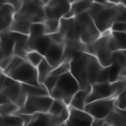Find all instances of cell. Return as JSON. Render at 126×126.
I'll return each mask as SVG.
<instances>
[{"label":"cell","mask_w":126,"mask_h":126,"mask_svg":"<svg viewBox=\"0 0 126 126\" xmlns=\"http://www.w3.org/2000/svg\"><path fill=\"white\" fill-rule=\"evenodd\" d=\"M0 62H1V57H0ZM0 71H1V69H0Z\"/></svg>","instance_id":"7bdbcfd3"},{"label":"cell","mask_w":126,"mask_h":126,"mask_svg":"<svg viewBox=\"0 0 126 126\" xmlns=\"http://www.w3.org/2000/svg\"><path fill=\"white\" fill-rule=\"evenodd\" d=\"M47 1H40V0H30V1H23L21 9L14 15L13 20H24L31 22L32 18L38 17L45 21L44 10L43 7Z\"/></svg>","instance_id":"52a82bcc"},{"label":"cell","mask_w":126,"mask_h":126,"mask_svg":"<svg viewBox=\"0 0 126 126\" xmlns=\"http://www.w3.org/2000/svg\"><path fill=\"white\" fill-rule=\"evenodd\" d=\"M63 54H64V42L62 43L52 42V44L50 45V47L48 48V50L46 51L43 57L50 66L56 68L62 63Z\"/></svg>","instance_id":"9a60e30c"},{"label":"cell","mask_w":126,"mask_h":126,"mask_svg":"<svg viewBox=\"0 0 126 126\" xmlns=\"http://www.w3.org/2000/svg\"><path fill=\"white\" fill-rule=\"evenodd\" d=\"M31 26H32V23L29 21L13 20L8 32H16V33H20L24 35H29Z\"/></svg>","instance_id":"44dd1931"},{"label":"cell","mask_w":126,"mask_h":126,"mask_svg":"<svg viewBox=\"0 0 126 126\" xmlns=\"http://www.w3.org/2000/svg\"><path fill=\"white\" fill-rule=\"evenodd\" d=\"M44 27V33L45 34H52L58 32L59 29V21L56 20H45L43 23Z\"/></svg>","instance_id":"f1b7e54d"},{"label":"cell","mask_w":126,"mask_h":126,"mask_svg":"<svg viewBox=\"0 0 126 126\" xmlns=\"http://www.w3.org/2000/svg\"><path fill=\"white\" fill-rule=\"evenodd\" d=\"M0 125L3 126H24V122L19 115L2 116Z\"/></svg>","instance_id":"484cf974"},{"label":"cell","mask_w":126,"mask_h":126,"mask_svg":"<svg viewBox=\"0 0 126 126\" xmlns=\"http://www.w3.org/2000/svg\"><path fill=\"white\" fill-rule=\"evenodd\" d=\"M120 4L118 2H114L112 6L105 7L103 10L93 20L96 30L102 34L108 31H110V28L112 24L115 21V18L119 12Z\"/></svg>","instance_id":"9c48e42d"},{"label":"cell","mask_w":126,"mask_h":126,"mask_svg":"<svg viewBox=\"0 0 126 126\" xmlns=\"http://www.w3.org/2000/svg\"><path fill=\"white\" fill-rule=\"evenodd\" d=\"M7 77L13 79L14 81H16V82H18L20 84L31 85V86H35V87H39L40 86L38 84V81H37L36 68L32 66L26 60L23 61Z\"/></svg>","instance_id":"ba28073f"},{"label":"cell","mask_w":126,"mask_h":126,"mask_svg":"<svg viewBox=\"0 0 126 126\" xmlns=\"http://www.w3.org/2000/svg\"><path fill=\"white\" fill-rule=\"evenodd\" d=\"M68 109V106L59 99H53L49 109H48V114L52 115V116H59L61 115L64 111H66Z\"/></svg>","instance_id":"cb8c5ba5"},{"label":"cell","mask_w":126,"mask_h":126,"mask_svg":"<svg viewBox=\"0 0 126 126\" xmlns=\"http://www.w3.org/2000/svg\"><path fill=\"white\" fill-rule=\"evenodd\" d=\"M1 117H2V116H1V115H0V122H1Z\"/></svg>","instance_id":"b9f144b4"},{"label":"cell","mask_w":126,"mask_h":126,"mask_svg":"<svg viewBox=\"0 0 126 126\" xmlns=\"http://www.w3.org/2000/svg\"><path fill=\"white\" fill-rule=\"evenodd\" d=\"M124 111H125V112H126V108H125V109H124Z\"/></svg>","instance_id":"ee69618b"},{"label":"cell","mask_w":126,"mask_h":126,"mask_svg":"<svg viewBox=\"0 0 126 126\" xmlns=\"http://www.w3.org/2000/svg\"><path fill=\"white\" fill-rule=\"evenodd\" d=\"M110 126H118V125H110Z\"/></svg>","instance_id":"60d3db41"},{"label":"cell","mask_w":126,"mask_h":126,"mask_svg":"<svg viewBox=\"0 0 126 126\" xmlns=\"http://www.w3.org/2000/svg\"><path fill=\"white\" fill-rule=\"evenodd\" d=\"M23 61H25V60L22 59V58H20V57H18V56L13 55V56H12V59H11V61H10V63L8 64V66L2 71V74L5 75V76H8V75H9L10 73H12Z\"/></svg>","instance_id":"4dcf8cb0"},{"label":"cell","mask_w":126,"mask_h":126,"mask_svg":"<svg viewBox=\"0 0 126 126\" xmlns=\"http://www.w3.org/2000/svg\"><path fill=\"white\" fill-rule=\"evenodd\" d=\"M110 35L114 40L118 50H125L126 48V32H110Z\"/></svg>","instance_id":"d4e9b609"},{"label":"cell","mask_w":126,"mask_h":126,"mask_svg":"<svg viewBox=\"0 0 126 126\" xmlns=\"http://www.w3.org/2000/svg\"><path fill=\"white\" fill-rule=\"evenodd\" d=\"M107 98H116L115 92L112 83H98L91 87V92L88 94L87 103H90L94 100L107 99Z\"/></svg>","instance_id":"4fadbf2b"},{"label":"cell","mask_w":126,"mask_h":126,"mask_svg":"<svg viewBox=\"0 0 126 126\" xmlns=\"http://www.w3.org/2000/svg\"><path fill=\"white\" fill-rule=\"evenodd\" d=\"M71 9V2L67 0H50L43 7L45 20L60 21Z\"/></svg>","instance_id":"7c38bea8"},{"label":"cell","mask_w":126,"mask_h":126,"mask_svg":"<svg viewBox=\"0 0 126 126\" xmlns=\"http://www.w3.org/2000/svg\"><path fill=\"white\" fill-rule=\"evenodd\" d=\"M68 118L65 120V126H92L94 118L84 110L75 109L68 106Z\"/></svg>","instance_id":"5bb4252c"},{"label":"cell","mask_w":126,"mask_h":126,"mask_svg":"<svg viewBox=\"0 0 126 126\" xmlns=\"http://www.w3.org/2000/svg\"><path fill=\"white\" fill-rule=\"evenodd\" d=\"M110 32H126V23H113Z\"/></svg>","instance_id":"d590c367"},{"label":"cell","mask_w":126,"mask_h":126,"mask_svg":"<svg viewBox=\"0 0 126 126\" xmlns=\"http://www.w3.org/2000/svg\"><path fill=\"white\" fill-rule=\"evenodd\" d=\"M21 88H22V91L27 94V96H44V95H49L48 92L45 90V88L43 86L35 87V86L21 84Z\"/></svg>","instance_id":"603a6c76"},{"label":"cell","mask_w":126,"mask_h":126,"mask_svg":"<svg viewBox=\"0 0 126 126\" xmlns=\"http://www.w3.org/2000/svg\"><path fill=\"white\" fill-rule=\"evenodd\" d=\"M43 56L40 55L39 53H37L36 51H30V52H27V56H26V61H28L32 66L33 67H37L38 64L43 60Z\"/></svg>","instance_id":"f546056e"},{"label":"cell","mask_w":126,"mask_h":126,"mask_svg":"<svg viewBox=\"0 0 126 126\" xmlns=\"http://www.w3.org/2000/svg\"><path fill=\"white\" fill-rule=\"evenodd\" d=\"M88 94L89 93L83 91V90H79L72 97L69 107L75 108V109H79V110H84L86 104H87V98H88Z\"/></svg>","instance_id":"ffe728a7"},{"label":"cell","mask_w":126,"mask_h":126,"mask_svg":"<svg viewBox=\"0 0 126 126\" xmlns=\"http://www.w3.org/2000/svg\"><path fill=\"white\" fill-rule=\"evenodd\" d=\"M70 71V62L68 61H64L62 62L59 66H57L56 68L53 69V71L50 73L51 76H56V77H60L61 75L67 73Z\"/></svg>","instance_id":"d6a6232c"},{"label":"cell","mask_w":126,"mask_h":126,"mask_svg":"<svg viewBox=\"0 0 126 126\" xmlns=\"http://www.w3.org/2000/svg\"><path fill=\"white\" fill-rule=\"evenodd\" d=\"M115 109V98L99 99L87 103L84 111L94 119H105Z\"/></svg>","instance_id":"30bf717a"},{"label":"cell","mask_w":126,"mask_h":126,"mask_svg":"<svg viewBox=\"0 0 126 126\" xmlns=\"http://www.w3.org/2000/svg\"><path fill=\"white\" fill-rule=\"evenodd\" d=\"M4 3H7V4H9V5H11L12 7H13V9H14V11H15V14L21 9V7H22V4H23V0H5V1H3Z\"/></svg>","instance_id":"8d00e7d4"},{"label":"cell","mask_w":126,"mask_h":126,"mask_svg":"<svg viewBox=\"0 0 126 126\" xmlns=\"http://www.w3.org/2000/svg\"><path fill=\"white\" fill-rule=\"evenodd\" d=\"M87 78L91 87L98 83H107L108 67H102L93 55H90L87 67Z\"/></svg>","instance_id":"8fae6325"},{"label":"cell","mask_w":126,"mask_h":126,"mask_svg":"<svg viewBox=\"0 0 126 126\" xmlns=\"http://www.w3.org/2000/svg\"><path fill=\"white\" fill-rule=\"evenodd\" d=\"M16 41V32H2L0 41V57L1 59L13 56V50Z\"/></svg>","instance_id":"2e32d148"},{"label":"cell","mask_w":126,"mask_h":126,"mask_svg":"<svg viewBox=\"0 0 126 126\" xmlns=\"http://www.w3.org/2000/svg\"><path fill=\"white\" fill-rule=\"evenodd\" d=\"M53 99L49 95L44 96H27L25 104L14 115L27 114L32 115L35 113H47Z\"/></svg>","instance_id":"8992f818"},{"label":"cell","mask_w":126,"mask_h":126,"mask_svg":"<svg viewBox=\"0 0 126 126\" xmlns=\"http://www.w3.org/2000/svg\"><path fill=\"white\" fill-rule=\"evenodd\" d=\"M11 59H12V56H11V57H7V58L1 59V62H0V69H1V72L8 66V64H9L10 61H11Z\"/></svg>","instance_id":"74e56055"},{"label":"cell","mask_w":126,"mask_h":126,"mask_svg":"<svg viewBox=\"0 0 126 126\" xmlns=\"http://www.w3.org/2000/svg\"><path fill=\"white\" fill-rule=\"evenodd\" d=\"M0 92L4 94L11 102L15 103L19 109L24 106L27 94L22 91L21 84L2 73L0 74Z\"/></svg>","instance_id":"5b68a950"},{"label":"cell","mask_w":126,"mask_h":126,"mask_svg":"<svg viewBox=\"0 0 126 126\" xmlns=\"http://www.w3.org/2000/svg\"><path fill=\"white\" fill-rule=\"evenodd\" d=\"M110 62H115L122 69L126 70V51L125 50H117L115 52H112Z\"/></svg>","instance_id":"4316f807"},{"label":"cell","mask_w":126,"mask_h":126,"mask_svg":"<svg viewBox=\"0 0 126 126\" xmlns=\"http://www.w3.org/2000/svg\"><path fill=\"white\" fill-rule=\"evenodd\" d=\"M15 11L13 7L3 1L0 2V32H8L13 22Z\"/></svg>","instance_id":"e0dca14e"},{"label":"cell","mask_w":126,"mask_h":126,"mask_svg":"<svg viewBox=\"0 0 126 126\" xmlns=\"http://www.w3.org/2000/svg\"><path fill=\"white\" fill-rule=\"evenodd\" d=\"M115 107L124 110L126 108V90L115 98Z\"/></svg>","instance_id":"e575fe53"},{"label":"cell","mask_w":126,"mask_h":126,"mask_svg":"<svg viewBox=\"0 0 126 126\" xmlns=\"http://www.w3.org/2000/svg\"><path fill=\"white\" fill-rule=\"evenodd\" d=\"M52 40L49 36V34H43L41 36H39L33 43L32 45V50L36 51L37 53H39L40 55L44 56L46 51L48 50V48L50 47V45L52 44Z\"/></svg>","instance_id":"d6986e66"},{"label":"cell","mask_w":126,"mask_h":126,"mask_svg":"<svg viewBox=\"0 0 126 126\" xmlns=\"http://www.w3.org/2000/svg\"><path fill=\"white\" fill-rule=\"evenodd\" d=\"M0 41H1V32H0Z\"/></svg>","instance_id":"ab89813d"},{"label":"cell","mask_w":126,"mask_h":126,"mask_svg":"<svg viewBox=\"0 0 126 126\" xmlns=\"http://www.w3.org/2000/svg\"><path fill=\"white\" fill-rule=\"evenodd\" d=\"M90 54L86 52H76L70 60V73L80 86V90L87 93L91 92V85L87 78V67Z\"/></svg>","instance_id":"7a4b0ae2"},{"label":"cell","mask_w":126,"mask_h":126,"mask_svg":"<svg viewBox=\"0 0 126 126\" xmlns=\"http://www.w3.org/2000/svg\"><path fill=\"white\" fill-rule=\"evenodd\" d=\"M57 126H65V125H64V123H62V124H59V125H57Z\"/></svg>","instance_id":"f35d334b"},{"label":"cell","mask_w":126,"mask_h":126,"mask_svg":"<svg viewBox=\"0 0 126 126\" xmlns=\"http://www.w3.org/2000/svg\"><path fill=\"white\" fill-rule=\"evenodd\" d=\"M104 8V5L101 3V2H94L93 1V4L92 6L90 7V9L87 11V13L89 14V16L91 17L92 20H94Z\"/></svg>","instance_id":"1f68e13d"},{"label":"cell","mask_w":126,"mask_h":126,"mask_svg":"<svg viewBox=\"0 0 126 126\" xmlns=\"http://www.w3.org/2000/svg\"><path fill=\"white\" fill-rule=\"evenodd\" d=\"M93 1L85 0V1H72L70 11L63 17V19H72L82 13L87 12L92 6Z\"/></svg>","instance_id":"ac0fdd59"},{"label":"cell","mask_w":126,"mask_h":126,"mask_svg":"<svg viewBox=\"0 0 126 126\" xmlns=\"http://www.w3.org/2000/svg\"><path fill=\"white\" fill-rule=\"evenodd\" d=\"M80 90V86L70 72L61 75L54 89L49 93V96L52 99L62 100L67 106H69L73 95Z\"/></svg>","instance_id":"6da1fadb"},{"label":"cell","mask_w":126,"mask_h":126,"mask_svg":"<svg viewBox=\"0 0 126 126\" xmlns=\"http://www.w3.org/2000/svg\"><path fill=\"white\" fill-rule=\"evenodd\" d=\"M125 51H126V48H125Z\"/></svg>","instance_id":"f6af8a7d"},{"label":"cell","mask_w":126,"mask_h":126,"mask_svg":"<svg viewBox=\"0 0 126 126\" xmlns=\"http://www.w3.org/2000/svg\"><path fill=\"white\" fill-rule=\"evenodd\" d=\"M58 78H59V77L49 75V76L44 80L42 86L45 88V90L48 92V94L54 89V87H55V85H56V83H57V81H58Z\"/></svg>","instance_id":"836d02e7"},{"label":"cell","mask_w":126,"mask_h":126,"mask_svg":"<svg viewBox=\"0 0 126 126\" xmlns=\"http://www.w3.org/2000/svg\"><path fill=\"white\" fill-rule=\"evenodd\" d=\"M53 67L50 66L46 60L43 58V60L38 64V66L36 67V72H37V81H38V84L40 86H42L44 80L50 75V73L53 71Z\"/></svg>","instance_id":"7402d4cb"},{"label":"cell","mask_w":126,"mask_h":126,"mask_svg":"<svg viewBox=\"0 0 126 126\" xmlns=\"http://www.w3.org/2000/svg\"><path fill=\"white\" fill-rule=\"evenodd\" d=\"M18 110H19V107L13 102H8V103L0 105V115L1 116L14 115Z\"/></svg>","instance_id":"83f0119b"},{"label":"cell","mask_w":126,"mask_h":126,"mask_svg":"<svg viewBox=\"0 0 126 126\" xmlns=\"http://www.w3.org/2000/svg\"><path fill=\"white\" fill-rule=\"evenodd\" d=\"M73 20L79 32L80 41L83 44L90 45L101 35V33L96 30L93 20L87 12L74 17Z\"/></svg>","instance_id":"3957f363"},{"label":"cell","mask_w":126,"mask_h":126,"mask_svg":"<svg viewBox=\"0 0 126 126\" xmlns=\"http://www.w3.org/2000/svg\"><path fill=\"white\" fill-rule=\"evenodd\" d=\"M110 31L102 33L94 42L90 45H86V53L93 55L102 67L110 66V58L112 52L109 50L107 45L108 35Z\"/></svg>","instance_id":"277c9868"}]
</instances>
